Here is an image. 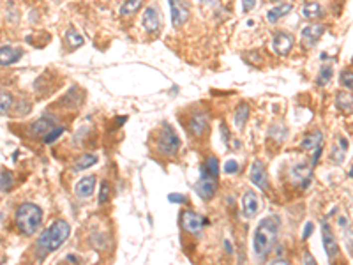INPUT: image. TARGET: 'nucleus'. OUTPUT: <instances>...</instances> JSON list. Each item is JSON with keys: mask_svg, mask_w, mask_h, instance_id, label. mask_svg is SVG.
Returning a JSON list of instances; mask_svg holds the SVG:
<instances>
[{"mask_svg": "<svg viewBox=\"0 0 353 265\" xmlns=\"http://www.w3.org/2000/svg\"><path fill=\"white\" fill-rule=\"evenodd\" d=\"M71 234V226L64 219H57L53 225H50L43 234L39 235L37 242H35V251H37L39 260H44L46 255L57 251L64 242L67 241Z\"/></svg>", "mask_w": 353, "mask_h": 265, "instance_id": "f257e3e1", "label": "nucleus"}, {"mask_svg": "<svg viewBox=\"0 0 353 265\" xmlns=\"http://www.w3.org/2000/svg\"><path fill=\"white\" fill-rule=\"evenodd\" d=\"M279 218L277 216H268L258 225L256 232H254V239H252V248H254V255L260 260H265L268 257L274 244L279 235Z\"/></svg>", "mask_w": 353, "mask_h": 265, "instance_id": "f03ea898", "label": "nucleus"}, {"mask_svg": "<svg viewBox=\"0 0 353 265\" xmlns=\"http://www.w3.org/2000/svg\"><path fill=\"white\" fill-rule=\"evenodd\" d=\"M14 221L21 234L35 235V232L41 228V223H43V211L35 203L25 202L16 209Z\"/></svg>", "mask_w": 353, "mask_h": 265, "instance_id": "7ed1b4c3", "label": "nucleus"}, {"mask_svg": "<svg viewBox=\"0 0 353 265\" xmlns=\"http://www.w3.org/2000/svg\"><path fill=\"white\" fill-rule=\"evenodd\" d=\"M180 148V138L177 136V132L173 131L168 122L163 124L161 134L157 136V150L164 156H175Z\"/></svg>", "mask_w": 353, "mask_h": 265, "instance_id": "20e7f679", "label": "nucleus"}, {"mask_svg": "<svg viewBox=\"0 0 353 265\" xmlns=\"http://www.w3.org/2000/svg\"><path fill=\"white\" fill-rule=\"evenodd\" d=\"M194 191L198 193V196L202 200H212L218 193V177L212 175L202 166V173H200V179L194 186Z\"/></svg>", "mask_w": 353, "mask_h": 265, "instance_id": "39448f33", "label": "nucleus"}, {"mask_svg": "<svg viewBox=\"0 0 353 265\" xmlns=\"http://www.w3.org/2000/svg\"><path fill=\"white\" fill-rule=\"evenodd\" d=\"M180 223H182V228L186 232L194 234V235H200L203 230V226H205L207 219L193 211H184L182 216H180Z\"/></svg>", "mask_w": 353, "mask_h": 265, "instance_id": "423d86ee", "label": "nucleus"}, {"mask_svg": "<svg viewBox=\"0 0 353 265\" xmlns=\"http://www.w3.org/2000/svg\"><path fill=\"white\" fill-rule=\"evenodd\" d=\"M272 37H274V39H272V44H274V51H276L277 55H281V57H284V55L290 53L291 48H293V43H295L293 35L288 34V32H284V30L274 32V35H272Z\"/></svg>", "mask_w": 353, "mask_h": 265, "instance_id": "0eeeda50", "label": "nucleus"}, {"mask_svg": "<svg viewBox=\"0 0 353 265\" xmlns=\"http://www.w3.org/2000/svg\"><path fill=\"white\" fill-rule=\"evenodd\" d=\"M322 239H323V248H325V253L329 257V260H336L339 253V246H338V241H336L334 234L330 230V225L327 221L322 223Z\"/></svg>", "mask_w": 353, "mask_h": 265, "instance_id": "6e6552de", "label": "nucleus"}, {"mask_svg": "<svg viewBox=\"0 0 353 265\" xmlns=\"http://www.w3.org/2000/svg\"><path fill=\"white\" fill-rule=\"evenodd\" d=\"M170 7H171V21H173L175 27H180V25L187 23L191 12L186 2H182V0H170Z\"/></svg>", "mask_w": 353, "mask_h": 265, "instance_id": "1a4fd4ad", "label": "nucleus"}, {"mask_svg": "<svg viewBox=\"0 0 353 265\" xmlns=\"http://www.w3.org/2000/svg\"><path fill=\"white\" fill-rule=\"evenodd\" d=\"M291 180L295 184H299L300 187H307L311 182V177H313V166L311 164H304L299 163L290 170Z\"/></svg>", "mask_w": 353, "mask_h": 265, "instance_id": "9d476101", "label": "nucleus"}, {"mask_svg": "<svg viewBox=\"0 0 353 265\" xmlns=\"http://www.w3.org/2000/svg\"><path fill=\"white\" fill-rule=\"evenodd\" d=\"M249 179L258 189L261 191H267L268 189V175H267V170H265L263 163L260 161H254L251 166V172H249Z\"/></svg>", "mask_w": 353, "mask_h": 265, "instance_id": "9b49d317", "label": "nucleus"}, {"mask_svg": "<svg viewBox=\"0 0 353 265\" xmlns=\"http://www.w3.org/2000/svg\"><path fill=\"white\" fill-rule=\"evenodd\" d=\"M260 211V198L252 189H247L242 196V214L244 218H254Z\"/></svg>", "mask_w": 353, "mask_h": 265, "instance_id": "f8f14e48", "label": "nucleus"}, {"mask_svg": "<svg viewBox=\"0 0 353 265\" xmlns=\"http://www.w3.org/2000/svg\"><path fill=\"white\" fill-rule=\"evenodd\" d=\"M57 126H58L57 119L51 117V115H43V117L37 119V121L30 126L28 132H30V136H44L46 132H50L51 129L57 128Z\"/></svg>", "mask_w": 353, "mask_h": 265, "instance_id": "ddd939ff", "label": "nucleus"}, {"mask_svg": "<svg viewBox=\"0 0 353 265\" xmlns=\"http://www.w3.org/2000/svg\"><path fill=\"white\" fill-rule=\"evenodd\" d=\"M94 187H96V177L89 175V177H83V179L76 184L74 191H76V195L80 196V198H89L94 193Z\"/></svg>", "mask_w": 353, "mask_h": 265, "instance_id": "4468645a", "label": "nucleus"}, {"mask_svg": "<svg viewBox=\"0 0 353 265\" xmlns=\"http://www.w3.org/2000/svg\"><path fill=\"white\" fill-rule=\"evenodd\" d=\"M207 126H209V115H205V113H196V115H193V119H191L189 129L194 136H202L203 132H205Z\"/></svg>", "mask_w": 353, "mask_h": 265, "instance_id": "2eb2a0df", "label": "nucleus"}, {"mask_svg": "<svg viewBox=\"0 0 353 265\" xmlns=\"http://www.w3.org/2000/svg\"><path fill=\"white\" fill-rule=\"evenodd\" d=\"M325 34V27L322 23H313V25H307L306 28H302V39L307 41V43H316V41Z\"/></svg>", "mask_w": 353, "mask_h": 265, "instance_id": "dca6fc26", "label": "nucleus"}, {"mask_svg": "<svg viewBox=\"0 0 353 265\" xmlns=\"http://www.w3.org/2000/svg\"><path fill=\"white\" fill-rule=\"evenodd\" d=\"M21 59V51L11 46H2L0 48V66H11V64L18 62Z\"/></svg>", "mask_w": 353, "mask_h": 265, "instance_id": "f3484780", "label": "nucleus"}, {"mask_svg": "<svg viewBox=\"0 0 353 265\" xmlns=\"http://www.w3.org/2000/svg\"><path fill=\"white\" fill-rule=\"evenodd\" d=\"M143 25L148 32H155L159 28L161 25V20H159V14L155 11L154 7H148L145 9V14H143Z\"/></svg>", "mask_w": 353, "mask_h": 265, "instance_id": "a211bd4d", "label": "nucleus"}, {"mask_svg": "<svg viewBox=\"0 0 353 265\" xmlns=\"http://www.w3.org/2000/svg\"><path fill=\"white\" fill-rule=\"evenodd\" d=\"M322 141H323L322 131H313V132H309L307 136H304L302 148L304 150H307V152H313L316 147H322Z\"/></svg>", "mask_w": 353, "mask_h": 265, "instance_id": "6ab92c4d", "label": "nucleus"}, {"mask_svg": "<svg viewBox=\"0 0 353 265\" xmlns=\"http://www.w3.org/2000/svg\"><path fill=\"white\" fill-rule=\"evenodd\" d=\"M300 12H302V16L306 20H318V18H322L325 14V11H323V7L318 2H311V4L302 5V11Z\"/></svg>", "mask_w": 353, "mask_h": 265, "instance_id": "aec40b11", "label": "nucleus"}, {"mask_svg": "<svg viewBox=\"0 0 353 265\" xmlns=\"http://www.w3.org/2000/svg\"><path fill=\"white\" fill-rule=\"evenodd\" d=\"M291 9H293V5L291 4H281V5H276L274 9H270V11L267 12V20L268 23H276L277 20H281L283 16L290 14Z\"/></svg>", "mask_w": 353, "mask_h": 265, "instance_id": "412c9836", "label": "nucleus"}, {"mask_svg": "<svg viewBox=\"0 0 353 265\" xmlns=\"http://www.w3.org/2000/svg\"><path fill=\"white\" fill-rule=\"evenodd\" d=\"M336 108L341 110L345 113H352V108H353V99H352V94L348 92H338L336 94Z\"/></svg>", "mask_w": 353, "mask_h": 265, "instance_id": "4be33fe9", "label": "nucleus"}, {"mask_svg": "<svg viewBox=\"0 0 353 265\" xmlns=\"http://www.w3.org/2000/svg\"><path fill=\"white\" fill-rule=\"evenodd\" d=\"M247 117H249V105L247 103H240L238 108L235 110V115H233V121H235V126L238 129H242L247 122Z\"/></svg>", "mask_w": 353, "mask_h": 265, "instance_id": "5701e85b", "label": "nucleus"}, {"mask_svg": "<svg viewBox=\"0 0 353 265\" xmlns=\"http://www.w3.org/2000/svg\"><path fill=\"white\" fill-rule=\"evenodd\" d=\"M97 163V156L96 154H85V156L78 157L76 163H74V172H83L87 168H90L92 164Z\"/></svg>", "mask_w": 353, "mask_h": 265, "instance_id": "b1692460", "label": "nucleus"}, {"mask_svg": "<svg viewBox=\"0 0 353 265\" xmlns=\"http://www.w3.org/2000/svg\"><path fill=\"white\" fill-rule=\"evenodd\" d=\"M332 74H334V66H332V64H323L318 71V80H316V83H318L320 87H325L327 83L332 80Z\"/></svg>", "mask_w": 353, "mask_h": 265, "instance_id": "393cba45", "label": "nucleus"}, {"mask_svg": "<svg viewBox=\"0 0 353 265\" xmlns=\"http://www.w3.org/2000/svg\"><path fill=\"white\" fill-rule=\"evenodd\" d=\"M346 150H348V140H346V138H339V140H338V147H334V150H332L330 157H332L336 163H343Z\"/></svg>", "mask_w": 353, "mask_h": 265, "instance_id": "a878e982", "label": "nucleus"}, {"mask_svg": "<svg viewBox=\"0 0 353 265\" xmlns=\"http://www.w3.org/2000/svg\"><path fill=\"white\" fill-rule=\"evenodd\" d=\"M12 103H14L12 94L4 89H0V115H5L12 108Z\"/></svg>", "mask_w": 353, "mask_h": 265, "instance_id": "bb28decb", "label": "nucleus"}, {"mask_svg": "<svg viewBox=\"0 0 353 265\" xmlns=\"http://www.w3.org/2000/svg\"><path fill=\"white\" fill-rule=\"evenodd\" d=\"M141 4H143V0H125L124 4L120 5V14L122 16L134 14V12L141 7Z\"/></svg>", "mask_w": 353, "mask_h": 265, "instance_id": "cd10ccee", "label": "nucleus"}, {"mask_svg": "<svg viewBox=\"0 0 353 265\" xmlns=\"http://www.w3.org/2000/svg\"><path fill=\"white\" fill-rule=\"evenodd\" d=\"M12 186H14V175H12V172L4 170V172L0 173V191L2 193L11 191Z\"/></svg>", "mask_w": 353, "mask_h": 265, "instance_id": "c85d7f7f", "label": "nucleus"}, {"mask_svg": "<svg viewBox=\"0 0 353 265\" xmlns=\"http://www.w3.org/2000/svg\"><path fill=\"white\" fill-rule=\"evenodd\" d=\"M66 43L69 44L71 50H74V48H78V46H82L83 44L82 34H78L74 28H69V30L66 32Z\"/></svg>", "mask_w": 353, "mask_h": 265, "instance_id": "c756f323", "label": "nucleus"}, {"mask_svg": "<svg viewBox=\"0 0 353 265\" xmlns=\"http://www.w3.org/2000/svg\"><path fill=\"white\" fill-rule=\"evenodd\" d=\"M202 166L205 168V170H207L209 173H212V175L219 177V161H218V157H216V156H210L209 159H207L205 163L202 164Z\"/></svg>", "mask_w": 353, "mask_h": 265, "instance_id": "7c9ffc66", "label": "nucleus"}, {"mask_svg": "<svg viewBox=\"0 0 353 265\" xmlns=\"http://www.w3.org/2000/svg\"><path fill=\"white\" fill-rule=\"evenodd\" d=\"M353 73H352V67H348V69H345L341 73V85L343 87H346V90H350L352 92V89H353Z\"/></svg>", "mask_w": 353, "mask_h": 265, "instance_id": "2f4dec72", "label": "nucleus"}, {"mask_svg": "<svg viewBox=\"0 0 353 265\" xmlns=\"http://www.w3.org/2000/svg\"><path fill=\"white\" fill-rule=\"evenodd\" d=\"M62 132H64L62 126H57V128H53L50 132H46V134H44V143H53V141L57 140V138L60 136Z\"/></svg>", "mask_w": 353, "mask_h": 265, "instance_id": "473e14b6", "label": "nucleus"}, {"mask_svg": "<svg viewBox=\"0 0 353 265\" xmlns=\"http://www.w3.org/2000/svg\"><path fill=\"white\" fill-rule=\"evenodd\" d=\"M225 173H228V175H232V173H237L238 170H240V166H238V163L235 159H230V161H226L225 163Z\"/></svg>", "mask_w": 353, "mask_h": 265, "instance_id": "72a5a7b5", "label": "nucleus"}, {"mask_svg": "<svg viewBox=\"0 0 353 265\" xmlns=\"http://www.w3.org/2000/svg\"><path fill=\"white\" fill-rule=\"evenodd\" d=\"M108 196H110V186H108V182H103L101 184V193H99V203H105L106 200H108Z\"/></svg>", "mask_w": 353, "mask_h": 265, "instance_id": "f704fd0d", "label": "nucleus"}, {"mask_svg": "<svg viewBox=\"0 0 353 265\" xmlns=\"http://www.w3.org/2000/svg\"><path fill=\"white\" fill-rule=\"evenodd\" d=\"M168 200H170L171 203H186L187 198L184 195H170L168 196Z\"/></svg>", "mask_w": 353, "mask_h": 265, "instance_id": "c9c22d12", "label": "nucleus"}, {"mask_svg": "<svg viewBox=\"0 0 353 265\" xmlns=\"http://www.w3.org/2000/svg\"><path fill=\"white\" fill-rule=\"evenodd\" d=\"M256 5V0H242V7H244L245 12L252 11V7Z\"/></svg>", "mask_w": 353, "mask_h": 265, "instance_id": "e433bc0d", "label": "nucleus"}, {"mask_svg": "<svg viewBox=\"0 0 353 265\" xmlns=\"http://www.w3.org/2000/svg\"><path fill=\"white\" fill-rule=\"evenodd\" d=\"M313 230H315V225H313V223H307V225H306V230H304V234H302V237L307 239L311 234H313Z\"/></svg>", "mask_w": 353, "mask_h": 265, "instance_id": "4c0bfd02", "label": "nucleus"}, {"mask_svg": "<svg viewBox=\"0 0 353 265\" xmlns=\"http://www.w3.org/2000/svg\"><path fill=\"white\" fill-rule=\"evenodd\" d=\"M221 131H223V141H225V143H228V129H226V126L225 124H221Z\"/></svg>", "mask_w": 353, "mask_h": 265, "instance_id": "58836bf2", "label": "nucleus"}, {"mask_svg": "<svg viewBox=\"0 0 353 265\" xmlns=\"http://www.w3.org/2000/svg\"><path fill=\"white\" fill-rule=\"evenodd\" d=\"M304 262H306V264H311V265L316 264V260H315V258H313V257H311L309 253H306V257H304Z\"/></svg>", "mask_w": 353, "mask_h": 265, "instance_id": "ea45409f", "label": "nucleus"}, {"mask_svg": "<svg viewBox=\"0 0 353 265\" xmlns=\"http://www.w3.org/2000/svg\"><path fill=\"white\" fill-rule=\"evenodd\" d=\"M225 246H226V250H228V253H232V244H230L228 241L225 242Z\"/></svg>", "mask_w": 353, "mask_h": 265, "instance_id": "a19ab883", "label": "nucleus"}, {"mask_svg": "<svg viewBox=\"0 0 353 265\" xmlns=\"http://www.w3.org/2000/svg\"><path fill=\"white\" fill-rule=\"evenodd\" d=\"M67 260H69V262H76V257H73V255H69V257H67Z\"/></svg>", "mask_w": 353, "mask_h": 265, "instance_id": "79ce46f5", "label": "nucleus"}]
</instances>
